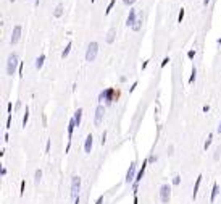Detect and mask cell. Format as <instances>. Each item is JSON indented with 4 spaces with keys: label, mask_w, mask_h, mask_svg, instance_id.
I'll return each instance as SVG.
<instances>
[{
    "label": "cell",
    "mask_w": 221,
    "mask_h": 204,
    "mask_svg": "<svg viewBox=\"0 0 221 204\" xmlns=\"http://www.w3.org/2000/svg\"><path fill=\"white\" fill-rule=\"evenodd\" d=\"M119 97V93L115 89V88H108V89H105V91H102L100 94H98V102H105V105H110V104H113L116 99Z\"/></svg>",
    "instance_id": "obj_1"
},
{
    "label": "cell",
    "mask_w": 221,
    "mask_h": 204,
    "mask_svg": "<svg viewBox=\"0 0 221 204\" xmlns=\"http://www.w3.org/2000/svg\"><path fill=\"white\" fill-rule=\"evenodd\" d=\"M19 57H18V54L15 52H11L8 55V60H6V75L8 76H13L16 72V68H19Z\"/></svg>",
    "instance_id": "obj_2"
},
{
    "label": "cell",
    "mask_w": 221,
    "mask_h": 204,
    "mask_svg": "<svg viewBox=\"0 0 221 204\" xmlns=\"http://www.w3.org/2000/svg\"><path fill=\"white\" fill-rule=\"evenodd\" d=\"M79 191H81V177L73 175L71 177V198L73 199L79 198Z\"/></svg>",
    "instance_id": "obj_3"
},
{
    "label": "cell",
    "mask_w": 221,
    "mask_h": 204,
    "mask_svg": "<svg viewBox=\"0 0 221 204\" xmlns=\"http://www.w3.org/2000/svg\"><path fill=\"white\" fill-rule=\"evenodd\" d=\"M97 54H98V44L97 42H90L87 46V50H85V62H94L97 59Z\"/></svg>",
    "instance_id": "obj_4"
},
{
    "label": "cell",
    "mask_w": 221,
    "mask_h": 204,
    "mask_svg": "<svg viewBox=\"0 0 221 204\" xmlns=\"http://www.w3.org/2000/svg\"><path fill=\"white\" fill-rule=\"evenodd\" d=\"M137 164H136V160L134 162L129 164V168H127V172H126V177H124V183H134V180H136V175H137Z\"/></svg>",
    "instance_id": "obj_5"
},
{
    "label": "cell",
    "mask_w": 221,
    "mask_h": 204,
    "mask_svg": "<svg viewBox=\"0 0 221 204\" xmlns=\"http://www.w3.org/2000/svg\"><path fill=\"white\" fill-rule=\"evenodd\" d=\"M171 199V186L169 185H161L160 186V201L163 204H168Z\"/></svg>",
    "instance_id": "obj_6"
},
{
    "label": "cell",
    "mask_w": 221,
    "mask_h": 204,
    "mask_svg": "<svg viewBox=\"0 0 221 204\" xmlns=\"http://www.w3.org/2000/svg\"><path fill=\"white\" fill-rule=\"evenodd\" d=\"M21 31H23V28H21V24H16L15 28H13L11 31V37H10V44L11 46H16L19 39H21Z\"/></svg>",
    "instance_id": "obj_7"
},
{
    "label": "cell",
    "mask_w": 221,
    "mask_h": 204,
    "mask_svg": "<svg viewBox=\"0 0 221 204\" xmlns=\"http://www.w3.org/2000/svg\"><path fill=\"white\" fill-rule=\"evenodd\" d=\"M103 115H105V105L103 104H98L97 109H95V117H94V125L98 126L103 120Z\"/></svg>",
    "instance_id": "obj_8"
},
{
    "label": "cell",
    "mask_w": 221,
    "mask_h": 204,
    "mask_svg": "<svg viewBox=\"0 0 221 204\" xmlns=\"http://www.w3.org/2000/svg\"><path fill=\"white\" fill-rule=\"evenodd\" d=\"M137 20V10L136 8H131L129 10V15H127V20H126V26H134V23H136Z\"/></svg>",
    "instance_id": "obj_9"
},
{
    "label": "cell",
    "mask_w": 221,
    "mask_h": 204,
    "mask_svg": "<svg viewBox=\"0 0 221 204\" xmlns=\"http://www.w3.org/2000/svg\"><path fill=\"white\" fill-rule=\"evenodd\" d=\"M92 144H94V136H92V135H87V138H85V143H84V151H85V154H90V151H92Z\"/></svg>",
    "instance_id": "obj_10"
},
{
    "label": "cell",
    "mask_w": 221,
    "mask_h": 204,
    "mask_svg": "<svg viewBox=\"0 0 221 204\" xmlns=\"http://www.w3.org/2000/svg\"><path fill=\"white\" fill-rule=\"evenodd\" d=\"M116 37V28H110L108 33H106V44H113Z\"/></svg>",
    "instance_id": "obj_11"
},
{
    "label": "cell",
    "mask_w": 221,
    "mask_h": 204,
    "mask_svg": "<svg viewBox=\"0 0 221 204\" xmlns=\"http://www.w3.org/2000/svg\"><path fill=\"white\" fill-rule=\"evenodd\" d=\"M202 175H198L197 180H195V185H194V191H192V199H195L197 198V194H198V188H200V183H202Z\"/></svg>",
    "instance_id": "obj_12"
},
{
    "label": "cell",
    "mask_w": 221,
    "mask_h": 204,
    "mask_svg": "<svg viewBox=\"0 0 221 204\" xmlns=\"http://www.w3.org/2000/svg\"><path fill=\"white\" fill-rule=\"evenodd\" d=\"M73 118H74V122H76V126H81V120H82V109H77V110L74 112Z\"/></svg>",
    "instance_id": "obj_13"
},
{
    "label": "cell",
    "mask_w": 221,
    "mask_h": 204,
    "mask_svg": "<svg viewBox=\"0 0 221 204\" xmlns=\"http://www.w3.org/2000/svg\"><path fill=\"white\" fill-rule=\"evenodd\" d=\"M218 193H219V186H218V183H213V188H211V196H210V202H215Z\"/></svg>",
    "instance_id": "obj_14"
},
{
    "label": "cell",
    "mask_w": 221,
    "mask_h": 204,
    "mask_svg": "<svg viewBox=\"0 0 221 204\" xmlns=\"http://www.w3.org/2000/svg\"><path fill=\"white\" fill-rule=\"evenodd\" d=\"M44 62H45V54H40L37 59H35V68L40 70L42 67H44Z\"/></svg>",
    "instance_id": "obj_15"
},
{
    "label": "cell",
    "mask_w": 221,
    "mask_h": 204,
    "mask_svg": "<svg viewBox=\"0 0 221 204\" xmlns=\"http://www.w3.org/2000/svg\"><path fill=\"white\" fill-rule=\"evenodd\" d=\"M63 10H65V7H63L61 3H58V5H56V7H55V11H53V16H55V18H60V16L63 15Z\"/></svg>",
    "instance_id": "obj_16"
},
{
    "label": "cell",
    "mask_w": 221,
    "mask_h": 204,
    "mask_svg": "<svg viewBox=\"0 0 221 204\" xmlns=\"http://www.w3.org/2000/svg\"><path fill=\"white\" fill-rule=\"evenodd\" d=\"M71 47H73V42H68L66 47L63 49V52H61V59H66V57H68L69 52H71Z\"/></svg>",
    "instance_id": "obj_17"
},
{
    "label": "cell",
    "mask_w": 221,
    "mask_h": 204,
    "mask_svg": "<svg viewBox=\"0 0 221 204\" xmlns=\"http://www.w3.org/2000/svg\"><path fill=\"white\" fill-rule=\"evenodd\" d=\"M140 28H142V15H139L137 16V20H136V23H134V26H132V31H140Z\"/></svg>",
    "instance_id": "obj_18"
},
{
    "label": "cell",
    "mask_w": 221,
    "mask_h": 204,
    "mask_svg": "<svg viewBox=\"0 0 221 204\" xmlns=\"http://www.w3.org/2000/svg\"><path fill=\"white\" fill-rule=\"evenodd\" d=\"M27 120H29V109L26 107V110H24V115H23V123H21V126H23V128H26Z\"/></svg>",
    "instance_id": "obj_19"
},
{
    "label": "cell",
    "mask_w": 221,
    "mask_h": 204,
    "mask_svg": "<svg viewBox=\"0 0 221 204\" xmlns=\"http://www.w3.org/2000/svg\"><path fill=\"white\" fill-rule=\"evenodd\" d=\"M40 180H42V170H40V168H37V170L34 172V181H35V183H40Z\"/></svg>",
    "instance_id": "obj_20"
},
{
    "label": "cell",
    "mask_w": 221,
    "mask_h": 204,
    "mask_svg": "<svg viewBox=\"0 0 221 204\" xmlns=\"http://www.w3.org/2000/svg\"><path fill=\"white\" fill-rule=\"evenodd\" d=\"M211 141H213V135H208V138L205 139V144H203V149H205V151L211 146Z\"/></svg>",
    "instance_id": "obj_21"
},
{
    "label": "cell",
    "mask_w": 221,
    "mask_h": 204,
    "mask_svg": "<svg viewBox=\"0 0 221 204\" xmlns=\"http://www.w3.org/2000/svg\"><path fill=\"white\" fill-rule=\"evenodd\" d=\"M115 3H116V0H110V3H108V7H106V10H105V15H108V13L113 10V7H115Z\"/></svg>",
    "instance_id": "obj_22"
},
{
    "label": "cell",
    "mask_w": 221,
    "mask_h": 204,
    "mask_svg": "<svg viewBox=\"0 0 221 204\" xmlns=\"http://www.w3.org/2000/svg\"><path fill=\"white\" fill-rule=\"evenodd\" d=\"M195 78H197V70H195V67H194V68H192V73H190V78H189V83L192 84V83L195 81Z\"/></svg>",
    "instance_id": "obj_23"
},
{
    "label": "cell",
    "mask_w": 221,
    "mask_h": 204,
    "mask_svg": "<svg viewBox=\"0 0 221 204\" xmlns=\"http://www.w3.org/2000/svg\"><path fill=\"white\" fill-rule=\"evenodd\" d=\"M24 189H26V180H23L21 181V185H19V196L24 194Z\"/></svg>",
    "instance_id": "obj_24"
},
{
    "label": "cell",
    "mask_w": 221,
    "mask_h": 204,
    "mask_svg": "<svg viewBox=\"0 0 221 204\" xmlns=\"http://www.w3.org/2000/svg\"><path fill=\"white\" fill-rule=\"evenodd\" d=\"M219 156H221V147L218 146L216 149H215V154H213V159H215V160H218V159H219Z\"/></svg>",
    "instance_id": "obj_25"
},
{
    "label": "cell",
    "mask_w": 221,
    "mask_h": 204,
    "mask_svg": "<svg viewBox=\"0 0 221 204\" xmlns=\"http://www.w3.org/2000/svg\"><path fill=\"white\" fill-rule=\"evenodd\" d=\"M181 183V175H174V178H173V185L174 186H177Z\"/></svg>",
    "instance_id": "obj_26"
},
{
    "label": "cell",
    "mask_w": 221,
    "mask_h": 204,
    "mask_svg": "<svg viewBox=\"0 0 221 204\" xmlns=\"http://www.w3.org/2000/svg\"><path fill=\"white\" fill-rule=\"evenodd\" d=\"M184 13H186V11L181 8V10H179V15H177V23H181V21L184 20Z\"/></svg>",
    "instance_id": "obj_27"
},
{
    "label": "cell",
    "mask_w": 221,
    "mask_h": 204,
    "mask_svg": "<svg viewBox=\"0 0 221 204\" xmlns=\"http://www.w3.org/2000/svg\"><path fill=\"white\" fill-rule=\"evenodd\" d=\"M156 159H158V157H156L155 154H150V157H148V164H155Z\"/></svg>",
    "instance_id": "obj_28"
},
{
    "label": "cell",
    "mask_w": 221,
    "mask_h": 204,
    "mask_svg": "<svg viewBox=\"0 0 221 204\" xmlns=\"http://www.w3.org/2000/svg\"><path fill=\"white\" fill-rule=\"evenodd\" d=\"M50 146H52V139H47V144H45V152L47 154L50 152Z\"/></svg>",
    "instance_id": "obj_29"
},
{
    "label": "cell",
    "mask_w": 221,
    "mask_h": 204,
    "mask_svg": "<svg viewBox=\"0 0 221 204\" xmlns=\"http://www.w3.org/2000/svg\"><path fill=\"white\" fill-rule=\"evenodd\" d=\"M168 62H169V57H165V59H163V60H161V68H165V67L168 65Z\"/></svg>",
    "instance_id": "obj_30"
},
{
    "label": "cell",
    "mask_w": 221,
    "mask_h": 204,
    "mask_svg": "<svg viewBox=\"0 0 221 204\" xmlns=\"http://www.w3.org/2000/svg\"><path fill=\"white\" fill-rule=\"evenodd\" d=\"M173 151H174V146L169 144V146H168V156H173V154H174Z\"/></svg>",
    "instance_id": "obj_31"
},
{
    "label": "cell",
    "mask_w": 221,
    "mask_h": 204,
    "mask_svg": "<svg viewBox=\"0 0 221 204\" xmlns=\"http://www.w3.org/2000/svg\"><path fill=\"white\" fill-rule=\"evenodd\" d=\"M11 126V114H8V118H6V130Z\"/></svg>",
    "instance_id": "obj_32"
},
{
    "label": "cell",
    "mask_w": 221,
    "mask_h": 204,
    "mask_svg": "<svg viewBox=\"0 0 221 204\" xmlns=\"http://www.w3.org/2000/svg\"><path fill=\"white\" fill-rule=\"evenodd\" d=\"M194 57H195V50H189V52H187V59H190V60H192Z\"/></svg>",
    "instance_id": "obj_33"
},
{
    "label": "cell",
    "mask_w": 221,
    "mask_h": 204,
    "mask_svg": "<svg viewBox=\"0 0 221 204\" xmlns=\"http://www.w3.org/2000/svg\"><path fill=\"white\" fill-rule=\"evenodd\" d=\"M105 141H106V131H103V135H102V139H100V143H102V146L105 144Z\"/></svg>",
    "instance_id": "obj_34"
},
{
    "label": "cell",
    "mask_w": 221,
    "mask_h": 204,
    "mask_svg": "<svg viewBox=\"0 0 221 204\" xmlns=\"http://www.w3.org/2000/svg\"><path fill=\"white\" fill-rule=\"evenodd\" d=\"M136 88H137V81H134V83H132V86L129 88V93H132V91L136 89Z\"/></svg>",
    "instance_id": "obj_35"
},
{
    "label": "cell",
    "mask_w": 221,
    "mask_h": 204,
    "mask_svg": "<svg viewBox=\"0 0 221 204\" xmlns=\"http://www.w3.org/2000/svg\"><path fill=\"white\" fill-rule=\"evenodd\" d=\"M103 199H105L103 196H98V199L95 201V204H103Z\"/></svg>",
    "instance_id": "obj_36"
},
{
    "label": "cell",
    "mask_w": 221,
    "mask_h": 204,
    "mask_svg": "<svg viewBox=\"0 0 221 204\" xmlns=\"http://www.w3.org/2000/svg\"><path fill=\"white\" fill-rule=\"evenodd\" d=\"M0 175H2V177H5V175H6V168H5V167L0 168Z\"/></svg>",
    "instance_id": "obj_37"
},
{
    "label": "cell",
    "mask_w": 221,
    "mask_h": 204,
    "mask_svg": "<svg viewBox=\"0 0 221 204\" xmlns=\"http://www.w3.org/2000/svg\"><path fill=\"white\" fill-rule=\"evenodd\" d=\"M11 109H13V104L10 102L8 105H6V110H8V114H11Z\"/></svg>",
    "instance_id": "obj_38"
},
{
    "label": "cell",
    "mask_w": 221,
    "mask_h": 204,
    "mask_svg": "<svg viewBox=\"0 0 221 204\" xmlns=\"http://www.w3.org/2000/svg\"><path fill=\"white\" fill-rule=\"evenodd\" d=\"M132 204H139V198H137V194H134V199H132Z\"/></svg>",
    "instance_id": "obj_39"
},
{
    "label": "cell",
    "mask_w": 221,
    "mask_h": 204,
    "mask_svg": "<svg viewBox=\"0 0 221 204\" xmlns=\"http://www.w3.org/2000/svg\"><path fill=\"white\" fill-rule=\"evenodd\" d=\"M123 2H124L126 5H132L134 2H136V0H123Z\"/></svg>",
    "instance_id": "obj_40"
},
{
    "label": "cell",
    "mask_w": 221,
    "mask_h": 204,
    "mask_svg": "<svg viewBox=\"0 0 221 204\" xmlns=\"http://www.w3.org/2000/svg\"><path fill=\"white\" fill-rule=\"evenodd\" d=\"M18 70H19V76H23V63H19V68Z\"/></svg>",
    "instance_id": "obj_41"
},
{
    "label": "cell",
    "mask_w": 221,
    "mask_h": 204,
    "mask_svg": "<svg viewBox=\"0 0 221 204\" xmlns=\"http://www.w3.org/2000/svg\"><path fill=\"white\" fill-rule=\"evenodd\" d=\"M147 65H148V60H145L144 63H142V70H145V68H147Z\"/></svg>",
    "instance_id": "obj_42"
},
{
    "label": "cell",
    "mask_w": 221,
    "mask_h": 204,
    "mask_svg": "<svg viewBox=\"0 0 221 204\" xmlns=\"http://www.w3.org/2000/svg\"><path fill=\"white\" fill-rule=\"evenodd\" d=\"M8 139H10V136H8V133H5V136H3V141L6 143V141H8Z\"/></svg>",
    "instance_id": "obj_43"
},
{
    "label": "cell",
    "mask_w": 221,
    "mask_h": 204,
    "mask_svg": "<svg viewBox=\"0 0 221 204\" xmlns=\"http://www.w3.org/2000/svg\"><path fill=\"white\" fill-rule=\"evenodd\" d=\"M210 3V0H203V5H208Z\"/></svg>",
    "instance_id": "obj_44"
},
{
    "label": "cell",
    "mask_w": 221,
    "mask_h": 204,
    "mask_svg": "<svg viewBox=\"0 0 221 204\" xmlns=\"http://www.w3.org/2000/svg\"><path fill=\"white\" fill-rule=\"evenodd\" d=\"M74 204H79V198H76V199H74Z\"/></svg>",
    "instance_id": "obj_45"
},
{
    "label": "cell",
    "mask_w": 221,
    "mask_h": 204,
    "mask_svg": "<svg viewBox=\"0 0 221 204\" xmlns=\"http://www.w3.org/2000/svg\"><path fill=\"white\" fill-rule=\"evenodd\" d=\"M218 133H221V122H219V126H218Z\"/></svg>",
    "instance_id": "obj_46"
},
{
    "label": "cell",
    "mask_w": 221,
    "mask_h": 204,
    "mask_svg": "<svg viewBox=\"0 0 221 204\" xmlns=\"http://www.w3.org/2000/svg\"><path fill=\"white\" fill-rule=\"evenodd\" d=\"M218 46H221V37L218 39Z\"/></svg>",
    "instance_id": "obj_47"
},
{
    "label": "cell",
    "mask_w": 221,
    "mask_h": 204,
    "mask_svg": "<svg viewBox=\"0 0 221 204\" xmlns=\"http://www.w3.org/2000/svg\"><path fill=\"white\" fill-rule=\"evenodd\" d=\"M90 2H95V0H90Z\"/></svg>",
    "instance_id": "obj_48"
}]
</instances>
